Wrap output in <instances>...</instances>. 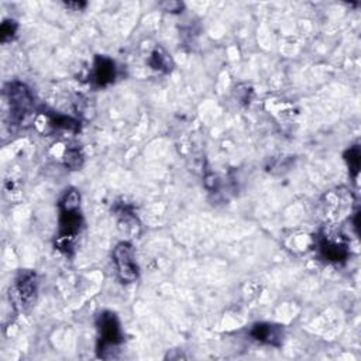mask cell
<instances>
[{"label":"cell","instance_id":"cell-1","mask_svg":"<svg viewBox=\"0 0 361 361\" xmlns=\"http://www.w3.org/2000/svg\"><path fill=\"white\" fill-rule=\"evenodd\" d=\"M316 245L321 256L333 264L343 263L348 259L350 243L347 236L333 223H328L319 233Z\"/></svg>","mask_w":361,"mask_h":361},{"label":"cell","instance_id":"cell-2","mask_svg":"<svg viewBox=\"0 0 361 361\" xmlns=\"http://www.w3.org/2000/svg\"><path fill=\"white\" fill-rule=\"evenodd\" d=\"M353 202H354V198L351 191L348 192L344 188L329 191L321 199V205H319L321 216L328 223L336 224L337 222L348 216V213H351Z\"/></svg>","mask_w":361,"mask_h":361},{"label":"cell","instance_id":"cell-3","mask_svg":"<svg viewBox=\"0 0 361 361\" xmlns=\"http://www.w3.org/2000/svg\"><path fill=\"white\" fill-rule=\"evenodd\" d=\"M5 95L10 106V117L13 123H22L33 112L34 96L30 88L23 82H10L5 88Z\"/></svg>","mask_w":361,"mask_h":361},{"label":"cell","instance_id":"cell-4","mask_svg":"<svg viewBox=\"0 0 361 361\" xmlns=\"http://www.w3.org/2000/svg\"><path fill=\"white\" fill-rule=\"evenodd\" d=\"M98 329H99V343L98 353L99 357L107 358V351L117 347L123 341V332L120 326V321L116 314L110 311H105L98 318Z\"/></svg>","mask_w":361,"mask_h":361},{"label":"cell","instance_id":"cell-5","mask_svg":"<svg viewBox=\"0 0 361 361\" xmlns=\"http://www.w3.org/2000/svg\"><path fill=\"white\" fill-rule=\"evenodd\" d=\"M113 261L117 270V275L123 282L130 284L139 278L140 271L136 261L135 247L130 242H122L114 247Z\"/></svg>","mask_w":361,"mask_h":361},{"label":"cell","instance_id":"cell-6","mask_svg":"<svg viewBox=\"0 0 361 361\" xmlns=\"http://www.w3.org/2000/svg\"><path fill=\"white\" fill-rule=\"evenodd\" d=\"M13 302L20 305L23 309L33 305L37 296V277L33 271H20L13 285Z\"/></svg>","mask_w":361,"mask_h":361},{"label":"cell","instance_id":"cell-7","mask_svg":"<svg viewBox=\"0 0 361 361\" xmlns=\"http://www.w3.org/2000/svg\"><path fill=\"white\" fill-rule=\"evenodd\" d=\"M116 64L112 58L105 55L95 56L92 72H91V81L98 88H106L116 79Z\"/></svg>","mask_w":361,"mask_h":361},{"label":"cell","instance_id":"cell-8","mask_svg":"<svg viewBox=\"0 0 361 361\" xmlns=\"http://www.w3.org/2000/svg\"><path fill=\"white\" fill-rule=\"evenodd\" d=\"M117 216V229L123 236L136 237L140 233V222L130 206L120 203L114 208Z\"/></svg>","mask_w":361,"mask_h":361},{"label":"cell","instance_id":"cell-9","mask_svg":"<svg viewBox=\"0 0 361 361\" xmlns=\"http://www.w3.org/2000/svg\"><path fill=\"white\" fill-rule=\"evenodd\" d=\"M250 335L254 340L275 347L281 346L284 340V329L272 323H257L252 328Z\"/></svg>","mask_w":361,"mask_h":361},{"label":"cell","instance_id":"cell-10","mask_svg":"<svg viewBox=\"0 0 361 361\" xmlns=\"http://www.w3.org/2000/svg\"><path fill=\"white\" fill-rule=\"evenodd\" d=\"M148 66L154 71H158L161 74H168L174 68V61L171 55L162 47L157 45L148 58Z\"/></svg>","mask_w":361,"mask_h":361},{"label":"cell","instance_id":"cell-11","mask_svg":"<svg viewBox=\"0 0 361 361\" xmlns=\"http://www.w3.org/2000/svg\"><path fill=\"white\" fill-rule=\"evenodd\" d=\"M48 116V122L54 129H59V130H68L72 133L79 132L81 129V123L78 122L77 118L71 117V116H66V114H58V113H47Z\"/></svg>","mask_w":361,"mask_h":361},{"label":"cell","instance_id":"cell-12","mask_svg":"<svg viewBox=\"0 0 361 361\" xmlns=\"http://www.w3.org/2000/svg\"><path fill=\"white\" fill-rule=\"evenodd\" d=\"M81 206V195L77 190H68L59 201V210H77Z\"/></svg>","mask_w":361,"mask_h":361},{"label":"cell","instance_id":"cell-13","mask_svg":"<svg viewBox=\"0 0 361 361\" xmlns=\"http://www.w3.org/2000/svg\"><path fill=\"white\" fill-rule=\"evenodd\" d=\"M344 158L348 164V168H350V174L355 178L358 175V171H360V162H361V154H360V148L357 146L354 147H350L346 154H344Z\"/></svg>","mask_w":361,"mask_h":361},{"label":"cell","instance_id":"cell-14","mask_svg":"<svg viewBox=\"0 0 361 361\" xmlns=\"http://www.w3.org/2000/svg\"><path fill=\"white\" fill-rule=\"evenodd\" d=\"M64 164L71 169H79L84 164V155L79 148L71 147L64 154Z\"/></svg>","mask_w":361,"mask_h":361},{"label":"cell","instance_id":"cell-15","mask_svg":"<svg viewBox=\"0 0 361 361\" xmlns=\"http://www.w3.org/2000/svg\"><path fill=\"white\" fill-rule=\"evenodd\" d=\"M17 23L12 19H8L2 23V26H0V41H2L3 44L12 41L15 37H16V33H17Z\"/></svg>","mask_w":361,"mask_h":361},{"label":"cell","instance_id":"cell-16","mask_svg":"<svg viewBox=\"0 0 361 361\" xmlns=\"http://www.w3.org/2000/svg\"><path fill=\"white\" fill-rule=\"evenodd\" d=\"M164 12H168V13H180V10L184 9V3L180 2H165V3H161L160 5Z\"/></svg>","mask_w":361,"mask_h":361},{"label":"cell","instance_id":"cell-17","mask_svg":"<svg viewBox=\"0 0 361 361\" xmlns=\"http://www.w3.org/2000/svg\"><path fill=\"white\" fill-rule=\"evenodd\" d=\"M66 6H67L68 9L75 10V12H81L82 9L86 8V3H85V2H68V3H66Z\"/></svg>","mask_w":361,"mask_h":361}]
</instances>
